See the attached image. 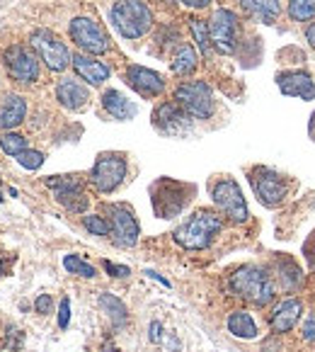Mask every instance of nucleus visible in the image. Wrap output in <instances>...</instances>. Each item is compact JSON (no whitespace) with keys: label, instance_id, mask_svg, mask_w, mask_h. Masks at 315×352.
<instances>
[{"label":"nucleus","instance_id":"nucleus-1","mask_svg":"<svg viewBox=\"0 0 315 352\" xmlns=\"http://www.w3.org/2000/svg\"><path fill=\"white\" fill-rule=\"evenodd\" d=\"M221 231H223L221 214L211 212V209H199V212L191 214L182 226L175 228L172 239L185 250H204L213 243V239H216Z\"/></svg>","mask_w":315,"mask_h":352},{"label":"nucleus","instance_id":"nucleus-2","mask_svg":"<svg viewBox=\"0 0 315 352\" xmlns=\"http://www.w3.org/2000/svg\"><path fill=\"white\" fill-rule=\"evenodd\" d=\"M228 287L235 296L250 301L255 306H267L277 296V287H274L272 277L264 267L259 265H243L231 275Z\"/></svg>","mask_w":315,"mask_h":352},{"label":"nucleus","instance_id":"nucleus-3","mask_svg":"<svg viewBox=\"0 0 315 352\" xmlns=\"http://www.w3.org/2000/svg\"><path fill=\"white\" fill-rule=\"evenodd\" d=\"M196 187L189 182L172 180V177H161L150 185V202L158 219H175L187 209V204L194 197Z\"/></svg>","mask_w":315,"mask_h":352},{"label":"nucleus","instance_id":"nucleus-4","mask_svg":"<svg viewBox=\"0 0 315 352\" xmlns=\"http://www.w3.org/2000/svg\"><path fill=\"white\" fill-rule=\"evenodd\" d=\"M109 20L124 39H139L153 27V12L141 0H117L109 10Z\"/></svg>","mask_w":315,"mask_h":352},{"label":"nucleus","instance_id":"nucleus-5","mask_svg":"<svg viewBox=\"0 0 315 352\" xmlns=\"http://www.w3.org/2000/svg\"><path fill=\"white\" fill-rule=\"evenodd\" d=\"M126 170H129L126 155L117 153V151H107V153L97 155L93 173H90V182H93L100 195H112V192L124 182Z\"/></svg>","mask_w":315,"mask_h":352},{"label":"nucleus","instance_id":"nucleus-6","mask_svg":"<svg viewBox=\"0 0 315 352\" xmlns=\"http://www.w3.org/2000/svg\"><path fill=\"white\" fill-rule=\"evenodd\" d=\"M250 185H253L255 195H257L259 204L274 209L279 204L286 202V195H289V182L281 173L272 170V168L257 166L250 170Z\"/></svg>","mask_w":315,"mask_h":352},{"label":"nucleus","instance_id":"nucleus-7","mask_svg":"<svg viewBox=\"0 0 315 352\" xmlns=\"http://www.w3.org/2000/svg\"><path fill=\"white\" fill-rule=\"evenodd\" d=\"M211 199L233 223H245L250 217L243 190L233 177H221L211 185Z\"/></svg>","mask_w":315,"mask_h":352},{"label":"nucleus","instance_id":"nucleus-8","mask_svg":"<svg viewBox=\"0 0 315 352\" xmlns=\"http://www.w3.org/2000/svg\"><path fill=\"white\" fill-rule=\"evenodd\" d=\"M107 212V221H109V236H112L114 245H119V248H134L139 243V236H141V228L139 221L134 217V209L129 204H107L104 207Z\"/></svg>","mask_w":315,"mask_h":352},{"label":"nucleus","instance_id":"nucleus-9","mask_svg":"<svg viewBox=\"0 0 315 352\" xmlns=\"http://www.w3.org/2000/svg\"><path fill=\"white\" fill-rule=\"evenodd\" d=\"M175 102L196 120H209L213 114V93L204 80H187V83L177 85Z\"/></svg>","mask_w":315,"mask_h":352},{"label":"nucleus","instance_id":"nucleus-10","mask_svg":"<svg viewBox=\"0 0 315 352\" xmlns=\"http://www.w3.org/2000/svg\"><path fill=\"white\" fill-rule=\"evenodd\" d=\"M30 42L32 49L36 52V56L42 58L51 71L61 73L71 66V52H68V47L51 30H34L30 36Z\"/></svg>","mask_w":315,"mask_h":352},{"label":"nucleus","instance_id":"nucleus-11","mask_svg":"<svg viewBox=\"0 0 315 352\" xmlns=\"http://www.w3.org/2000/svg\"><path fill=\"white\" fill-rule=\"evenodd\" d=\"M71 39L78 44V49L90 56H102L109 52V36L104 34V30L90 17H75L71 22Z\"/></svg>","mask_w":315,"mask_h":352},{"label":"nucleus","instance_id":"nucleus-12","mask_svg":"<svg viewBox=\"0 0 315 352\" xmlns=\"http://www.w3.org/2000/svg\"><path fill=\"white\" fill-rule=\"evenodd\" d=\"M5 58V68L8 76L17 83H34L39 78V56H36L34 49L22 47V44H15V47H8V52L3 54Z\"/></svg>","mask_w":315,"mask_h":352},{"label":"nucleus","instance_id":"nucleus-13","mask_svg":"<svg viewBox=\"0 0 315 352\" xmlns=\"http://www.w3.org/2000/svg\"><path fill=\"white\" fill-rule=\"evenodd\" d=\"M238 17L235 12L221 10L213 12L211 22H209V34H211V44L218 54H233L235 47H238Z\"/></svg>","mask_w":315,"mask_h":352},{"label":"nucleus","instance_id":"nucleus-14","mask_svg":"<svg viewBox=\"0 0 315 352\" xmlns=\"http://www.w3.org/2000/svg\"><path fill=\"white\" fill-rule=\"evenodd\" d=\"M153 124L163 131V134H170V136H180L185 131H189V114L180 107L177 102H163L155 107L153 112Z\"/></svg>","mask_w":315,"mask_h":352},{"label":"nucleus","instance_id":"nucleus-15","mask_svg":"<svg viewBox=\"0 0 315 352\" xmlns=\"http://www.w3.org/2000/svg\"><path fill=\"white\" fill-rule=\"evenodd\" d=\"M124 80L129 88H134L143 98H158L165 90V80H163L161 73H155L143 66H129L124 73Z\"/></svg>","mask_w":315,"mask_h":352},{"label":"nucleus","instance_id":"nucleus-16","mask_svg":"<svg viewBox=\"0 0 315 352\" xmlns=\"http://www.w3.org/2000/svg\"><path fill=\"white\" fill-rule=\"evenodd\" d=\"M277 85L286 98L315 100V80L305 71H286L277 76Z\"/></svg>","mask_w":315,"mask_h":352},{"label":"nucleus","instance_id":"nucleus-17","mask_svg":"<svg viewBox=\"0 0 315 352\" xmlns=\"http://www.w3.org/2000/svg\"><path fill=\"white\" fill-rule=\"evenodd\" d=\"M301 314H303V304H301L296 296H289V299L279 301L277 309L272 311L269 326H272L274 333H289V331H294L296 323L301 321Z\"/></svg>","mask_w":315,"mask_h":352},{"label":"nucleus","instance_id":"nucleus-18","mask_svg":"<svg viewBox=\"0 0 315 352\" xmlns=\"http://www.w3.org/2000/svg\"><path fill=\"white\" fill-rule=\"evenodd\" d=\"M71 66L88 85H102L109 78V73H112L107 63L97 61V58H93L90 54H73Z\"/></svg>","mask_w":315,"mask_h":352},{"label":"nucleus","instance_id":"nucleus-19","mask_svg":"<svg viewBox=\"0 0 315 352\" xmlns=\"http://www.w3.org/2000/svg\"><path fill=\"white\" fill-rule=\"evenodd\" d=\"M56 100L63 104L66 109H83L90 100V90L83 83H78L73 78H63L61 83L56 85Z\"/></svg>","mask_w":315,"mask_h":352},{"label":"nucleus","instance_id":"nucleus-20","mask_svg":"<svg viewBox=\"0 0 315 352\" xmlns=\"http://www.w3.org/2000/svg\"><path fill=\"white\" fill-rule=\"evenodd\" d=\"M27 117V102L22 95H5L3 107H0V129H15L25 122Z\"/></svg>","mask_w":315,"mask_h":352},{"label":"nucleus","instance_id":"nucleus-21","mask_svg":"<svg viewBox=\"0 0 315 352\" xmlns=\"http://www.w3.org/2000/svg\"><path fill=\"white\" fill-rule=\"evenodd\" d=\"M102 107L112 114L114 120L126 122V120H131V117H136V104L131 102L129 98H124L119 90H104L102 93Z\"/></svg>","mask_w":315,"mask_h":352},{"label":"nucleus","instance_id":"nucleus-22","mask_svg":"<svg viewBox=\"0 0 315 352\" xmlns=\"http://www.w3.org/2000/svg\"><path fill=\"white\" fill-rule=\"evenodd\" d=\"M240 6H243L245 12L257 17V20L264 22V25H274L281 12L279 0H240Z\"/></svg>","mask_w":315,"mask_h":352},{"label":"nucleus","instance_id":"nucleus-23","mask_svg":"<svg viewBox=\"0 0 315 352\" xmlns=\"http://www.w3.org/2000/svg\"><path fill=\"white\" fill-rule=\"evenodd\" d=\"M97 304H100V309L107 314V318L112 321V326L119 328L129 321V309H126V304L119 299V296L109 294V292H102L100 299H97Z\"/></svg>","mask_w":315,"mask_h":352},{"label":"nucleus","instance_id":"nucleus-24","mask_svg":"<svg viewBox=\"0 0 315 352\" xmlns=\"http://www.w3.org/2000/svg\"><path fill=\"white\" fill-rule=\"evenodd\" d=\"M54 195H56V202L73 214H85V209L90 207V197H88V192L83 190V185L71 187V190H58V192H54Z\"/></svg>","mask_w":315,"mask_h":352},{"label":"nucleus","instance_id":"nucleus-25","mask_svg":"<svg viewBox=\"0 0 315 352\" xmlns=\"http://www.w3.org/2000/svg\"><path fill=\"white\" fill-rule=\"evenodd\" d=\"M228 331H231V336L240 338V340L257 338V326H255V318L250 316L248 311H233L228 316Z\"/></svg>","mask_w":315,"mask_h":352},{"label":"nucleus","instance_id":"nucleus-26","mask_svg":"<svg viewBox=\"0 0 315 352\" xmlns=\"http://www.w3.org/2000/svg\"><path fill=\"white\" fill-rule=\"evenodd\" d=\"M196 66H199V56H196L194 47L180 44L175 56H172V61H170L172 73H177V76H189V73L196 71Z\"/></svg>","mask_w":315,"mask_h":352},{"label":"nucleus","instance_id":"nucleus-27","mask_svg":"<svg viewBox=\"0 0 315 352\" xmlns=\"http://www.w3.org/2000/svg\"><path fill=\"white\" fill-rule=\"evenodd\" d=\"M277 277H279L281 287L289 292L296 289V287H301V282H303V272H301V267L291 258L277 260Z\"/></svg>","mask_w":315,"mask_h":352},{"label":"nucleus","instance_id":"nucleus-28","mask_svg":"<svg viewBox=\"0 0 315 352\" xmlns=\"http://www.w3.org/2000/svg\"><path fill=\"white\" fill-rule=\"evenodd\" d=\"M189 30H191V34H194L196 47L202 49L204 56H209V54H211V49H213L211 34H209V22L196 20V17H194V20H189Z\"/></svg>","mask_w":315,"mask_h":352},{"label":"nucleus","instance_id":"nucleus-29","mask_svg":"<svg viewBox=\"0 0 315 352\" xmlns=\"http://www.w3.org/2000/svg\"><path fill=\"white\" fill-rule=\"evenodd\" d=\"M63 267H66V272L78 275V277H88V280L97 277V270H95L90 263H85L80 255H66V258H63Z\"/></svg>","mask_w":315,"mask_h":352},{"label":"nucleus","instance_id":"nucleus-30","mask_svg":"<svg viewBox=\"0 0 315 352\" xmlns=\"http://www.w3.org/2000/svg\"><path fill=\"white\" fill-rule=\"evenodd\" d=\"M289 15L296 22H305L315 17V0H289Z\"/></svg>","mask_w":315,"mask_h":352},{"label":"nucleus","instance_id":"nucleus-31","mask_svg":"<svg viewBox=\"0 0 315 352\" xmlns=\"http://www.w3.org/2000/svg\"><path fill=\"white\" fill-rule=\"evenodd\" d=\"M0 146H3V151H5L8 155H15V158L22 153V151L30 148L25 136L12 134V131H8V134H0Z\"/></svg>","mask_w":315,"mask_h":352},{"label":"nucleus","instance_id":"nucleus-32","mask_svg":"<svg viewBox=\"0 0 315 352\" xmlns=\"http://www.w3.org/2000/svg\"><path fill=\"white\" fill-rule=\"evenodd\" d=\"M83 226L88 233H93V236H109V221L104 217H100V214H85L83 217Z\"/></svg>","mask_w":315,"mask_h":352},{"label":"nucleus","instance_id":"nucleus-33","mask_svg":"<svg viewBox=\"0 0 315 352\" xmlns=\"http://www.w3.org/2000/svg\"><path fill=\"white\" fill-rule=\"evenodd\" d=\"M17 163H20L25 170H39V168L44 166V153H39V151H22L20 155H17Z\"/></svg>","mask_w":315,"mask_h":352},{"label":"nucleus","instance_id":"nucleus-34","mask_svg":"<svg viewBox=\"0 0 315 352\" xmlns=\"http://www.w3.org/2000/svg\"><path fill=\"white\" fill-rule=\"evenodd\" d=\"M47 187H51L54 192L58 190H71V187H80L83 182H80V177L75 175H54V177H47Z\"/></svg>","mask_w":315,"mask_h":352},{"label":"nucleus","instance_id":"nucleus-35","mask_svg":"<svg viewBox=\"0 0 315 352\" xmlns=\"http://www.w3.org/2000/svg\"><path fill=\"white\" fill-rule=\"evenodd\" d=\"M104 270L109 272V277H117V280H121V277H129L131 275V270L126 267V265L109 263V260H104Z\"/></svg>","mask_w":315,"mask_h":352},{"label":"nucleus","instance_id":"nucleus-36","mask_svg":"<svg viewBox=\"0 0 315 352\" xmlns=\"http://www.w3.org/2000/svg\"><path fill=\"white\" fill-rule=\"evenodd\" d=\"M68 323H71V301H68V296L61 301V306H58V328H63L66 331Z\"/></svg>","mask_w":315,"mask_h":352},{"label":"nucleus","instance_id":"nucleus-37","mask_svg":"<svg viewBox=\"0 0 315 352\" xmlns=\"http://www.w3.org/2000/svg\"><path fill=\"white\" fill-rule=\"evenodd\" d=\"M34 309H36V314H42V316L51 314V296L39 294V296H36V301H34Z\"/></svg>","mask_w":315,"mask_h":352},{"label":"nucleus","instance_id":"nucleus-38","mask_svg":"<svg viewBox=\"0 0 315 352\" xmlns=\"http://www.w3.org/2000/svg\"><path fill=\"white\" fill-rule=\"evenodd\" d=\"M303 253H305V260H308L310 267H315V231L310 233V239L305 241L303 245Z\"/></svg>","mask_w":315,"mask_h":352},{"label":"nucleus","instance_id":"nucleus-39","mask_svg":"<svg viewBox=\"0 0 315 352\" xmlns=\"http://www.w3.org/2000/svg\"><path fill=\"white\" fill-rule=\"evenodd\" d=\"M303 338H305V340H310V342H315V314H313V316L305 318V323H303Z\"/></svg>","mask_w":315,"mask_h":352},{"label":"nucleus","instance_id":"nucleus-40","mask_svg":"<svg viewBox=\"0 0 315 352\" xmlns=\"http://www.w3.org/2000/svg\"><path fill=\"white\" fill-rule=\"evenodd\" d=\"M148 338H150V342H161L163 340V326L158 321H153L150 323V328H148Z\"/></svg>","mask_w":315,"mask_h":352},{"label":"nucleus","instance_id":"nucleus-41","mask_svg":"<svg viewBox=\"0 0 315 352\" xmlns=\"http://www.w3.org/2000/svg\"><path fill=\"white\" fill-rule=\"evenodd\" d=\"M180 3H185L187 8H196V10H202V8L211 6V0H180Z\"/></svg>","mask_w":315,"mask_h":352},{"label":"nucleus","instance_id":"nucleus-42","mask_svg":"<svg viewBox=\"0 0 315 352\" xmlns=\"http://www.w3.org/2000/svg\"><path fill=\"white\" fill-rule=\"evenodd\" d=\"M102 352H119V350H117V347H104Z\"/></svg>","mask_w":315,"mask_h":352},{"label":"nucleus","instance_id":"nucleus-43","mask_svg":"<svg viewBox=\"0 0 315 352\" xmlns=\"http://www.w3.org/2000/svg\"><path fill=\"white\" fill-rule=\"evenodd\" d=\"M0 275H3V265H0Z\"/></svg>","mask_w":315,"mask_h":352},{"label":"nucleus","instance_id":"nucleus-44","mask_svg":"<svg viewBox=\"0 0 315 352\" xmlns=\"http://www.w3.org/2000/svg\"><path fill=\"white\" fill-rule=\"evenodd\" d=\"M0 202H3V195H0Z\"/></svg>","mask_w":315,"mask_h":352}]
</instances>
